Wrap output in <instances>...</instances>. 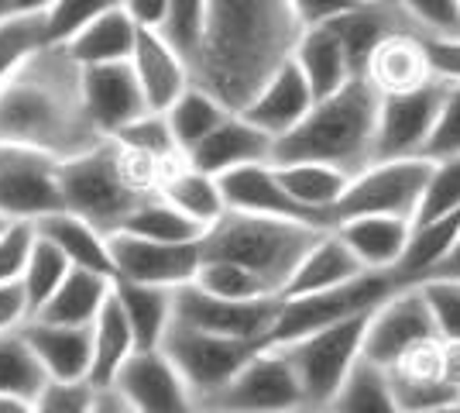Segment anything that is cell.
<instances>
[{"label": "cell", "mask_w": 460, "mask_h": 413, "mask_svg": "<svg viewBox=\"0 0 460 413\" xmlns=\"http://www.w3.org/2000/svg\"><path fill=\"white\" fill-rule=\"evenodd\" d=\"M303 35L288 0H210L192 79L230 111H244Z\"/></svg>", "instance_id": "1"}, {"label": "cell", "mask_w": 460, "mask_h": 413, "mask_svg": "<svg viewBox=\"0 0 460 413\" xmlns=\"http://www.w3.org/2000/svg\"><path fill=\"white\" fill-rule=\"evenodd\" d=\"M103 141L83 103V66L66 45H49L0 86V145L73 158Z\"/></svg>", "instance_id": "2"}, {"label": "cell", "mask_w": 460, "mask_h": 413, "mask_svg": "<svg viewBox=\"0 0 460 413\" xmlns=\"http://www.w3.org/2000/svg\"><path fill=\"white\" fill-rule=\"evenodd\" d=\"M162 166L124 148L114 138L93 148L62 158V203L66 211L86 217L103 235H117L145 197L158 193Z\"/></svg>", "instance_id": "3"}, {"label": "cell", "mask_w": 460, "mask_h": 413, "mask_svg": "<svg viewBox=\"0 0 460 413\" xmlns=\"http://www.w3.org/2000/svg\"><path fill=\"white\" fill-rule=\"evenodd\" d=\"M382 94L365 76L350 79L341 94L316 100L306 121L275 141L271 162H326L358 176L375 162V131H378Z\"/></svg>", "instance_id": "4"}, {"label": "cell", "mask_w": 460, "mask_h": 413, "mask_svg": "<svg viewBox=\"0 0 460 413\" xmlns=\"http://www.w3.org/2000/svg\"><path fill=\"white\" fill-rule=\"evenodd\" d=\"M320 235L323 228L299 224V220L227 211L213 228H207L199 245H203V258L237 262L258 279H265L271 293L282 296L288 279L296 275L299 262L306 258Z\"/></svg>", "instance_id": "5"}, {"label": "cell", "mask_w": 460, "mask_h": 413, "mask_svg": "<svg viewBox=\"0 0 460 413\" xmlns=\"http://www.w3.org/2000/svg\"><path fill=\"white\" fill-rule=\"evenodd\" d=\"M371 314L330 324L323 331H313V335L299 337V341H288V345H275L288 358L292 373L299 375V386H303L309 413L326 410L337 400V393L344 390L350 373L365 362V335Z\"/></svg>", "instance_id": "6"}, {"label": "cell", "mask_w": 460, "mask_h": 413, "mask_svg": "<svg viewBox=\"0 0 460 413\" xmlns=\"http://www.w3.org/2000/svg\"><path fill=\"white\" fill-rule=\"evenodd\" d=\"M395 290H402L395 273H365L344 286L323 290V293L288 296V300H282V310H279L275 331H271V345H288V341H299L313 331H323L330 324L371 314Z\"/></svg>", "instance_id": "7"}, {"label": "cell", "mask_w": 460, "mask_h": 413, "mask_svg": "<svg viewBox=\"0 0 460 413\" xmlns=\"http://www.w3.org/2000/svg\"><path fill=\"white\" fill-rule=\"evenodd\" d=\"M429 158H388V162H371L358 176H350L344 200L333 211V224L347 217L385 214L412 220L429 183Z\"/></svg>", "instance_id": "8"}, {"label": "cell", "mask_w": 460, "mask_h": 413, "mask_svg": "<svg viewBox=\"0 0 460 413\" xmlns=\"http://www.w3.org/2000/svg\"><path fill=\"white\" fill-rule=\"evenodd\" d=\"M261 348H269V345L207 335V331H196V328H186V324H172V331L162 345V352L169 355V362L186 379L196 403L220 393Z\"/></svg>", "instance_id": "9"}, {"label": "cell", "mask_w": 460, "mask_h": 413, "mask_svg": "<svg viewBox=\"0 0 460 413\" xmlns=\"http://www.w3.org/2000/svg\"><path fill=\"white\" fill-rule=\"evenodd\" d=\"M199 407L224 413H309L299 375L275 345L261 348L220 393Z\"/></svg>", "instance_id": "10"}, {"label": "cell", "mask_w": 460, "mask_h": 413, "mask_svg": "<svg viewBox=\"0 0 460 413\" xmlns=\"http://www.w3.org/2000/svg\"><path fill=\"white\" fill-rule=\"evenodd\" d=\"M66 211L62 203V158L24 145H0V214L18 224Z\"/></svg>", "instance_id": "11"}, {"label": "cell", "mask_w": 460, "mask_h": 413, "mask_svg": "<svg viewBox=\"0 0 460 413\" xmlns=\"http://www.w3.org/2000/svg\"><path fill=\"white\" fill-rule=\"evenodd\" d=\"M279 310H282V296L224 300V296L203 293L196 283L175 290V324H186V328L207 331V335L271 345V331H275Z\"/></svg>", "instance_id": "12"}, {"label": "cell", "mask_w": 460, "mask_h": 413, "mask_svg": "<svg viewBox=\"0 0 460 413\" xmlns=\"http://www.w3.org/2000/svg\"><path fill=\"white\" fill-rule=\"evenodd\" d=\"M447 90H450V83L433 79L429 86L412 90V94L382 97L378 131H375V162H388V158H426V148H429L433 131H437Z\"/></svg>", "instance_id": "13"}, {"label": "cell", "mask_w": 460, "mask_h": 413, "mask_svg": "<svg viewBox=\"0 0 460 413\" xmlns=\"http://www.w3.org/2000/svg\"><path fill=\"white\" fill-rule=\"evenodd\" d=\"M433 337H440V331H437V320H433L422 286H402L367 320L365 362L385 373L412 348H420Z\"/></svg>", "instance_id": "14"}, {"label": "cell", "mask_w": 460, "mask_h": 413, "mask_svg": "<svg viewBox=\"0 0 460 413\" xmlns=\"http://www.w3.org/2000/svg\"><path fill=\"white\" fill-rule=\"evenodd\" d=\"M199 241H152V238L117 231L111 235L114 279L141 283V286H165V290L192 286L203 265Z\"/></svg>", "instance_id": "15"}, {"label": "cell", "mask_w": 460, "mask_h": 413, "mask_svg": "<svg viewBox=\"0 0 460 413\" xmlns=\"http://www.w3.org/2000/svg\"><path fill=\"white\" fill-rule=\"evenodd\" d=\"M111 393L120 396L128 413H196L199 407L186 379L162 348L131 355Z\"/></svg>", "instance_id": "16"}, {"label": "cell", "mask_w": 460, "mask_h": 413, "mask_svg": "<svg viewBox=\"0 0 460 413\" xmlns=\"http://www.w3.org/2000/svg\"><path fill=\"white\" fill-rule=\"evenodd\" d=\"M83 103H86V114L100 138H117L128 124L152 114L131 62L86 66L83 69Z\"/></svg>", "instance_id": "17"}, {"label": "cell", "mask_w": 460, "mask_h": 413, "mask_svg": "<svg viewBox=\"0 0 460 413\" xmlns=\"http://www.w3.org/2000/svg\"><path fill=\"white\" fill-rule=\"evenodd\" d=\"M313 103H316V97H313V90H309L303 69L288 56V59L265 79V86L251 97L248 107L237 111V114H244L254 128H261L271 141H279V138H286L288 131H296V128L306 121V114L313 111Z\"/></svg>", "instance_id": "18"}, {"label": "cell", "mask_w": 460, "mask_h": 413, "mask_svg": "<svg viewBox=\"0 0 460 413\" xmlns=\"http://www.w3.org/2000/svg\"><path fill=\"white\" fill-rule=\"evenodd\" d=\"M330 28H333V35L344 45L354 76H365L367 62L382 49V41H388L399 31H420L395 0H365L354 11L341 14L337 21H330Z\"/></svg>", "instance_id": "19"}, {"label": "cell", "mask_w": 460, "mask_h": 413, "mask_svg": "<svg viewBox=\"0 0 460 413\" xmlns=\"http://www.w3.org/2000/svg\"><path fill=\"white\" fill-rule=\"evenodd\" d=\"M220 190H224V200H227V211L282 217V220H299V224L323 228L309 211H303L296 200L288 197V190L279 179V169L271 162L244 166V169H234L227 176H220ZM323 231H330V228H323Z\"/></svg>", "instance_id": "20"}, {"label": "cell", "mask_w": 460, "mask_h": 413, "mask_svg": "<svg viewBox=\"0 0 460 413\" xmlns=\"http://www.w3.org/2000/svg\"><path fill=\"white\" fill-rule=\"evenodd\" d=\"M385 375L402 413H429L443 403L460 400V393H454L443 379V337L412 348L392 369H385Z\"/></svg>", "instance_id": "21"}, {"label": "cell", "mask_w": 460, "mask_h": 413, "mask_svg": "<svg viewBox=\"0 0 460 413\" xmlns=\"http://www.w3.org/2000/svg\"><path fill=\"white\" fill-rule=\"evenodd\" d=\"M271 152H275V141L261 128H254L244 114L230 111L227 121L207 141H199L186 158H190L196 169H203V173L220 179L227 176V173H234V169L271 162Z\"/></svg>", "instance_id": "22"}, {"label": "cell", "mask_w": 460, "mask_h": 413, "mask_svg": "<svg viewBox=\"0 0 460 413\" xmlns=\"http://www.w3.org/2000/svg\"><path fill=\"white\" fill-rule=\"evenodd\" d=\"M365 79L382 94V97H395V94H412L422 90L437 79L433 59H429V45L422 31H399L367 62Z\"/></svg>", "instance_id": "23"}, {"label": "cell", "mask_w": 460, "mask_h": 413, "mask_svg": "<svg viewBox=\"0 0 460 413\" xmlns=\"http://www.w3.org/2000/svg\"><path fill=\"white\" fill-rule=\"evenodd\" d=\"M131 66H135L137 79H141V90H145V100H148L152 114H165L175 100L196 83L192 79V66L165 41L162 31H141L137 35V49L135 56H131Z\"/></svg>", "instance_id": "24"}, {"label": "cell", "mask_w": 460, "mask_h": 413, "mask_svg": "<svg viewBox=\"0 0 460 413\" xmlns=\"http://www.w3.org/2000/svg\"><path fill=\"white\" fill-rule=\"evenodd\" d=\"M333 231L341 235L354 258L371 269V273H392L405 256V245L412 238V220L405 217H385V214H365L347 217L341 224H333Z\"/></svg>", "instance_id": "25"}, {"label": "cell", "mask_w": 460, "mask_h": 413, "mask_svg": "<svg viewBox=\"0 0 460 413\" xmlns=\"http://www.w3.org/2000/svg\"><path fill=\"white\" fill-rule=\"evenodd\" d=\"M21 331L35 348L49 379H90L93 328H69V324H49V320L31 317Z\"/></svg>", "instance_id": "26"}, {"label": "cell", "mask_w": 460, "mask_h": 413, "mask_svg": "<svg viewBox=\"0 0 460 413\" xmlns=\"http://www.w3.org/2000/svg\"><path fill=\"white\" fill-rule=\"evenodd\" d=\"M114 296L131 324L137 352H155L165 345V337L175 324V290L165 286H141L114 279Z\"/></svg>", "instance_id": "27"}, {"label": "cell", "mask_w": 460, "mask_h": 413, "mask_svg": "<svg viewBox=\"0 0 460 413\" xmlns=\"http://www.w3.org/2000/svg\"><path fill=\"white\" fill-rule=\"evenodd\" d=\"M292 62L303 69L309 90L316 100H326L333 94H341L354 76L350 69V59H347L344 45L333 35V28L323 24V28H306L296 49H292Z\"/></svg>", "instance_id": "28"}, {"label": "cell", "mask_w": 460, "mask_h": 413, "mask_svg": "<svg viewBox=\"0 0 460 413\" xmlns=\"http://www.w3.org/2000/svg\"><path fill=\"white\" fill-rule=\"evenodd\" d=\"M41 238H49L62 256L69 258L76 269L111 275L114 279V256H111V235H103L96 224L73 211H58V214L41 217L35 224Z\"/></svg>", "instance_id": "29"}, {"label": "cell", "mask_w": 460, "mask_h": 413, "mask_svg": "<svg viewBox=\"0 0 460 413\" xmlns=\"http://www.w3.org/2000/svg\"><path fill=\"white\" fill-rule=\"evenodd\" d=\"M365 273H371V269H365V265L354 258V252L341 241V235L330 228V231H323V235L316 238V245H313L306 252V258L299 262V269L288 279L282 300H288V296L323 293V290L344 286V283H350V279H358V275H365Z\"/></svg>", "instance_id": "30"}, {"label": "cell", "mask_w": 460, "mask_h": 413, "mask_svg": "<svg viewBox=\"0 0 460 413\" xmlns=\"http://www.w3.org/2000/svg\"><path fill=\"white\" fill-rule=\"evenodd\" d=\"M275 169H279V179L288 190V197L296 200L303 211H309L323 228H333V211H337V203L344 200L347 186H350V176L344 169L326 166V162H286V166H275Z\"/></svg>", "instance_id": "31"}, {"label": "cell", "mask_w": 460, "mask_h": 413, "mask_svg": "<svg viewBox=\"0 0 460 413\" xmlns=\"http://www.w3.org/2000/svg\"><path fill=\"white\" fill-rule=\"evenodd\" d=\"M158 193L172 207H179L186 217H192L203 231L227 214V200H224V190H220V179L196 169L190 158H179L175 166H169L162 173Z\"/></svg>", "instance_id": "32"}, {"label": "cell", "mask_w": 460, "mask_h": 413, "mask_svg": "<svg viewBox=\"0 0 460 413\" xmlns=\"http://www.w3.org/2000/svg\"><path fill=\"white\" fill-rule=\"evenodd\" d=\"M460 241V211L457 214L437 217V220H422L412 224V238L405 245L402 262L392 269L399 286H422L429 283L437 269L450 258L454 245Z\"/></svg>", "instance_id": "33"}, {"label": "cell", "mask_w": 460, "mask_h": 413, "mask_svg": "<svg viewBox=\"0 0 460 413\" xmlns=\"http://www.w3.org/2000/svg\"><path fill=\"white\" fill-rule=\"evenodd\" d=\"M114 293V279L111 275L90 273V269H69V275L62 279L52 300L41 307L39 320L49 324H69V328H93V320L100 317L103 303Z\"/></svg>", "instance_id": "34"}, {"label": "cell", "mask_w": 460, "mask_h": 413, "mask_svg": "<svg viewBox=\"0 0 460 413\" xmlns=\"http://www.w3.org/2000/svg\"><path fill=\"white\" fill-rule=\"evenodd\" d=\"M137 28L135 21L128 18L124 7H117L111 14L96 18L90 28H83L76 39L66 41V52L76 59V66H111V62H131L137 49Z\"/></svg>", "instance_id": "35"}, {"label": "cell", "mask_w": 460, "mask_h": 413, "mask_svg": "<svg viewBox=\"0 0 460 413\" xmlns=\"http://www.w3.org/2000/svg\"><path fill=\"white\" fill-rule=\"evenodd\" d=\"M135 352L137 341L131 335V324H128V317L120 310L117 296L111 293L100 317L93 320V369H90V382H93L96 390L107 393Z\"/></svg>", "instance_id": "36"}, {"label": "cell", "mask_w": 460, "mask_h": 413, "mask_svg": "<svg viewBox=\"0 0 460 413\" xmlns=\"http://www.w3.org/2000/svg\"><path fill=\"white\" fill-rule=\"evenodd\" d=\"M227 114H230V107H224V103L213 97L210 90H203L199 83H192L190 90L165 111V121H169V128H172L179 148L190 156L199 141H207V138L227 121Z\"/></svg>", "instance_id": "37"}, {"label": "cell", "mask_w": 460, "mask_h": 413, "mask_svg": "<svg viewBox=\"0 0 460 413\" xmlns=\"http://www.w3.org/2000/svg\"><path fill=\"white\" fill-rule=\"evenodd\" d=\"M124 235L152 238V241H199L207 235L192 217H186L179 207H172L162 193H152L137 203V211L120 228Z\"/></svg>", "instance_id": "38"}, {"label": "cell", "mask_w": 460, "mask_h": 413, "mask_svg": "<svg viewBox=\"0 0 460 413\" xmlns=\"http://www.w3.org/2000/svg\"><path fill=\"white\" fill-rule=\"evenodd\" d=\"M45 14H11L0 21V86L49 49Z\"/></svg>", "instance_id": "39"}, {"label": "cell", "mask_w": 460, "mask_h": 413, "mask_svg": "<svg viewBox=\"0 0 460 413\" xmlns=\"http://www.w3.org/2000/svg\"><path fill=\"white\" fill-rule=\"evenodd\" d=\"M49 382V373L39 362L35 348L28 345L24 331H7L0 335V393L11 396H35Z\"/></svg>", "instance_id": "40"}, {"label": "cell", "mask_w": 460, "mask_h": 413, "mask_svg": "<svg viewBox=\"0 0 460 413\" xmlns=\"http://www.w3.org/2000/svg\"><path fill=\"white\" fill-rule=\"evenodd\" d=\"M69 269H73V262L62 256V252H58L49 238L35 235L31 256H28L24 275H21L24 293H28V300H31V314H39L41 307L52 300V293L62 286V279L69 275Z\"/></svg>", "instance_id": "41"}, {"label": "cell", "mask_w": 460, "mask_h": 413, "mask_svg": "<svg viewBox=\"0 0 460 413\" xmlns=\"http://www.w3.org/2000/svg\"><path fill=\"white\" fill-rule=\"evenodd\" d=\"M196 286L203 293L224 296V300H265V296H279L269 290L265 279L237 265V262H220V258H203L199 275H196Z\"/></svg>", "instance_id": "42"}, {"label": "cell", "mask_w": 460, "mask_h": 413, "mask_svg": "<svg viewBox=\"0 0 460 413\" xmlns=\"http://www.w3.org/2000/svg\"><path fill=\"white\" fill-rule=\"evenodd\" d=\"M207 21H210V0H169V18L162 35L190 66L203 49Z\"/></svg>", "instance_id": "43"}, {"label": "cell", "mask_w": 460, "mask_h": 413, "mask_svg": "<svg viewBox=\"0 0 460 413\" xmlns=\"http://www.w3.org/2000/svg\"><path fill=\"white\" fill-rule=\"evenodd\" d=\"M114 141H120L124 148H131V152H137V156L158 162L162 169H169V166H175L179 158H186V152L179 148V141H175L165 114H145L141 121L128 124Z\"/></svg>", "instance_id": "44"}, {"label": "cell", "mask_w": 460, "mask_h": 413, "mask_svg": "<svg viewBox=\"0 0 460 413\" xmlns=\"http://www.w3.org/2000/svg\"><path fill=\"white\" fill-rule=\"evenodd\" d=\"M460 211V156L454 158H437L429 169V183L412 224L422 220H437V217L457 214Z\"/></svg>", "instance_id": "45"}, {"label": "cell", "mask_w": 460, "mask_h": 413, "mask_svg": "<svg viewBox=\"0 0 460 413\" xmlns=\"http://www.w3.org/2000/svg\"><path fill=\"white\" fill-rule=\"evenodd\" d=\"M117 7H124V0H56L52 11L45 14V28H49V41L52 45H66L90 28L96 18L111 14Z\"/></svg>", "instance_id": "46"}, {"label": "cell", "mask_w": 460, "mask_h": 413, "mask_svg": "<svg viewBox=\"0 0 460 413\" xmlns=\"http://www.w3.org/2000/svg\"><path fill=\"white\" fill-rule=\"evenodd\" d=\"M100 393L90 379H49L35 396L39 413H96Z\"/></svg>", "instance_id": "47"}, {"label": "cell", "mask_w": 460, "mask_h": 413, "mask_svg": "<svg viewBox=\"0 0 460 413\" xmlns=\"http://www.w3.org/2000/svg\"><path fill=\"white\" fill-rule=\"evenodd\" d=\"M429 39H460V0H395Z\"/></svg>", "instance_id": "48"}, {"label": "cell", "mask_w": 460, "mask_h": 413, "mask_svg": "<svg viewBox=\"0 0 460 413\" xmlns=\"http://www.w3.org/2000/svg\"><path fill=\"white\" fill-rule=\"evenodd\" d=\"M422 293L429 300V310H433L443 341H460V283L429 279V283H422Z\"/></svg>", "instance_id": "49"}, {"label": "cell", "mask_w": 460, "mask_h": 413, "mask_svg": "<svg viewBox=\"0 0 460 413\" xmlns=\"http://www.w3.org/2000/svg\"><path fill=\"white\" fill-rule=\"evenodd\" d=\"M454 156H460V83H450L447 100H443L440 121H437V131H433V141L426 148L429 162L454 158Z\"/></svg>", "instance_id": "50"}, {"label": "cell", "mask_w": 460, "mask_h": 413, "mask_svg": "<svg viewBox=\"0 0 460 413\" xmlns=\"http://www.w3.org/2000/svg\"><path fill=\"white\" fill-rule=\"evenodd\" d=\"M35 224H14L0 238V283H21L31 245H35Z\"/></svg>", "instance_id": "51"}, {"label": "cell", "mask_w": 460, "mask_h": 413, "mask_svg": "<svg viewBox=\"0 0 460 413\" xmlns=\"http://www.w3.org/2000/svg\"><path fill=\"white\" fill-rule=\"evenodd\" d=\"M288 4H292V14L299 21V28L306 31V28H323L330 21H337L365 0H288Z\"/></svg>", "instance_id": "52"}, {"label": "cell", "mask_w": 460, "mask_h": 413, "mask_svg": "<svg viewBox=\"0 0 460 413\" xmlns=\"http://www.w3.org/2000/svg\"><path fill=\"white\" fill-rule=\"evenodd\" d=\"M31 300L24 293V283H0V335L21 331L31 320Z\"/></svg>", "instance_id": "53"}, {"label": "cell", "mask_w": 460, "mask_h": 413, "mask_svg": "<svg viewBox=\"0 0 460 413\" xmlns=\"http://www.w3.org/2000/svg\"><path fill=\"white\" fill-rule=\"evenodd\" d=\"M426 45H429V59H433L437 79L460 83V39H429L426 35Z\"/></svg>", "instance_id": "54"}, {"label": "cell", "mask_w": 460, "mask_h": 413, "mask_svg": "<svg viewBox=\"0 0 460 413\" xmlns=\"http://www.w3.org/2000/svg\"><path fill=\"white\" fill-rule=\"evenodd\" d=\"M124 11L141 31H162L169 18V0H124Z\"/></svg>", "instance_id": "55"}, {"label": "cell", "mask_w": 460, "mask_h": 413, "mask_svg": "<svg viewBox=\"0 0 460 413\" xmlns=\"http://www.w3.org/2000/svg\"><path fill=\"white\" fill-rule=\"evenodd\" d=\"M443 379L454 393H460V341H443Z\"/></svg>", "instance_id": "56"}, {"label": "cell", "mask_w": 460, "mask_h": 413, "mask_svg": "<svg viewBox=\"0 0 460 413\" xmlns=\"http://www.w3.org/2000/svg\"><path fill=\"white\" fill-rule=\"evenodd\" d=\"M0 413H39L31 396H11L0 393Z\"/></svg>", "instance_id": "57"}, {"label": "cell", "mask_w": 460, "mask_h": 413, "mask_svg": "<svg viewBox=\"0 0 460 413\" xmlns=\"http://www.w3.org/2000/svg\"><path fill=\"white\" fill-rule=\"evenodd\" d=\"M433 279H450V283H460V241L454 245L450 258H447L440 269H437V275H433Z\"/></svg>", "instance_id": "58"}, {"label": "cell", "mask_w": 460, "mask_h": 413, "mask_svg": "<svg viewBox=\"0 0 460 413\" xmlns=\"http://www.w3.org/2000/svg\"><path fill=\"white\" fill-rule=\"evenodd\" d=\"M96 413H128V407L120 403V396L117 393H100V403H96Z\"/></svg>", "instance_id": "59"}, {"label": "cell", "mask_w": 460, "mask_h": 413, "mask_svg": "<svg viewBox=\"0 0 460 413\" xmlns=\"http://www.w3.org/2000/svg\"><path fill=\"white\" fill-rule=\"evenodd\" d=\"M18 4V14H49L56 0H14Z\"/></svg>", "instance_id": "60"}, {"label": "cell", "mask_w": 460, "mask_h": 413, "mask_svg": "<svg viewBox=\"0 0 460 413\" xmlns=\"http://www.w3.org/2000/svg\"><path fill=\"white\" fill-rule=\"evenodd\" d=\"M11 14H18V4L14 0H0V21L11 18Z\"/></svg>", "instance_id": "61"}, {"label": "cell", "mask_w": 460, "mask_h": 413, "mask_svg": "<svg viewBox=\"0 0 460 413\" xmlns=\"http://www.w3.org/2000/svg\"><path fill=\"white\" fill-rule=\"evenodd\" d=\"M429 413H460V400H454V403H443V407H437V410Z\"/></svg>", "instance_id": "62"}, {"label": "cell", "mask_w": 460, "mask_h": 413, "mask_svg": "<svg viewBox=\"0 0 460 413\" xmlns=\"http://www.w3.org/2000/svg\"><path fill=\"white\" fill-rule=\"evenodd\" d=\"M196 413H224V410H210V407H196Z\"/></svg>", "instance_id": "63"}, {"label": "cell", "mask_w": 460, "mask_h": 413, "mask_svg": "<svg viewBox=\"0 0 460 413\" xmlns=\"http://www.w3.org/2000/svg\"><path fill=\"white\" fill-rule=\"evenodd\" d=\"M313 413H333V410H330V407H326V410H313Z\"/></svg>", "instance_id": "64"}]
</instances>
